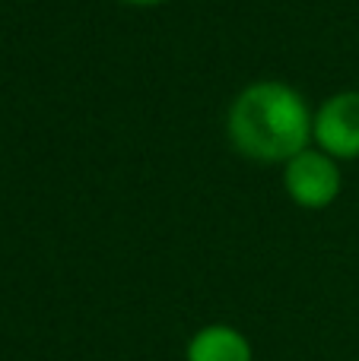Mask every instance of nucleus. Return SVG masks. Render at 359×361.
Returning <instances> with one entry per match:
<instances>
[{
  "instance_id": "1",
  "label": "nucleus",
  "mask_w": 359,
  "mask_h": 361,
  "mask_svg": "<svg viewBox=\"0 0 359 361\" xmlns=\"http://www.w3.org/2000/svg\"><path fill=\"white\" fill-rule=\"evenodd\" d=\"M312 121L305 99L293 86L277 80H261L235 95L226 118V130L233 146L245 159L264 165L290 162L302 149H309Z\"/></svg>"
},
{
  "instance_id": "2",
  "label": "nucleus",
  "mask_w": 359,
  "mask_h": 361,
  "mask_svg": "<svg viewBox=\"0 0 359 361\" xmlns=\"http://www.w3.org/2000/svg\"><path fill=\"white\" fill-rule=\"evenodd\" d=\"M283 187L302 209H324L341 193L337 159H331L324 149H302L283 165Z\"/></svg>"
},
{
  "instance_id": "3",
  "label": "nucleus",
  "mask_w": 359,
  "mask_h": 361,
  "mask_svg": "<svg viewBox=\"0 0 359 361\" xmlns=\"http://www.w3.org/2000/svg\"><path fill=\"white\" fill-rule=\"evenodd\" d=\"M312 140L331 159H359V92H337L315 111Z\"/></svg>"
},
{
  "instance_id": "4",
  "label": "nucleus",
  "mask_w": 359,
  "mask_h": 361,
  "mask_svg": "<svg viewBox=\"0 0 359 361\" xmlns=\"http://www.w3.org/2000/svg\"><path fill=\"white\" fill-rule=\"evenodd\" d=\"M188 361H252V345L233 326H204L188 343Z\"/></svg>"
},
{
  "instance_id": "5",
  "label": "nucleus",
  "mask_w": 359,
  "mask_h": 361,
  "mask_svg": "<svg viewBox=\"0 0 359 361\" xmlns=\"http://www.w3.org/2000/svg\"><path fill=\"white\" fill-rule=\"evenodd\" d=\"M127 6H159V4H169V0H121Z\"/></svg>"
}]
</instances>
